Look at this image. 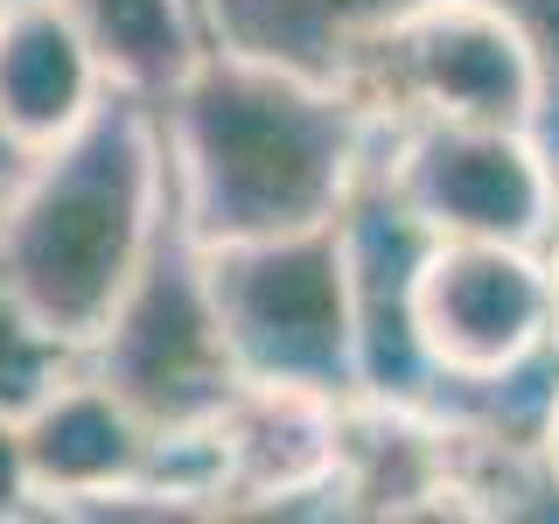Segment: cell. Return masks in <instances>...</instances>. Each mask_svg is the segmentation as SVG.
Returning a JSON list of instances; mask_svg holds the SVG:
<instances>
[{"mask_svg":"<svg viewBox=\"0 0 559 524\" xmlns=\"http://www.w3.org/2000/svg\"><path fill=\"white\" fill-rule=\"evenodd\" d=\"M538 454H546L552 483H559V392H552V413H546V433H538Z\"/></svg>","mask_w":559,"mask_h":524,"instance_id":"obj_16","label":"cell"},{"mask_svg":"<svg viewBox=\"0 0 559 524\" xmlns=\"http://www.w3.org/2000/svg\"><path fill=\"white\" fill-rule=\"evenodd\" d=\"M546 279H552V343H559V238L546 245Z\"/></svg>","mask_w":559,"mask_h":524,"instance_id":"obj_17","label":"cell"},{"mask_svg":"<svg viewBox=\"0 0 559 524\" xmlns=\"http://www.w3.org/2000/svg\"><path fill=\"white\" fill-rule=\"evenodd\" d=\"M489 8L518 28L524 57H532V84H538L532 140H538V154H546L552 175H559V0H489Z\"/></svg>","mask_w":559,"mask_h":524,"instance_id":"obj_14","label":"cell"},{"mask_svg":"<svg viewBox=\"0 0 559 524\" xmlns=\"http://www.w3.org/2000/svg\"><path fill=\"white\" fill-rule=\"evenodd\" d=\"M78 364H84V349L49 336V329L8 294V279H0V413L22 419L35 398H43L49 384H63Z\"/></svg>","mask_w":559,"mask_h":524,"instance_id":"obj_13","label":"cell"},{"mask_svg":"<svg viewBox=\"0 0 559 524\" xmlns=\"http://www.w3.org/2000/svg\"><path fill=\"white\" fill-rule=\"evenodd\" d=\"M84 371L105 378L154 433H203L238 398V357L224 343L217 301H210L203 245L168 196L140 273L112 301L105 329L84 343Z\"/></svg>","mask_w":559,"mask_h":524,"instance_id":"obj_4","label":"cell"},{"mask_svg":"<svg viewBox=\"0 0 559 524\" xmlns=\"http://www.w3.org/2000/svg\"><path fill=\"white\" fill-rule=\"evenodd\" d=\"M343 92L378 119H476V127H524L532 133V57L518 28L489 0H419L384 35L357 49Z\"/></svg>","mask_w":559,"mask_h":524,"instance_id":"obj_5","label":"cell"},{"mask_svg":"<svg viewBox=\"0 0 559 524\" xmlns=\"http://www.w3.org/2000/svg\"><path fill=\"white\" fill-rule=\"evenodd\" d=\"M168 217V140L154 98L105 92L0 189V279L49 336L92 343Z\"/></svg>","mask_w":559,"mask_h":524,"instance_id":"obj_2","label":"cell"},{"mask_svg":"<svg viewBox=\"0 0 559 524\" xmlns=\"http://www.w3.org/2000/svg\"><path fill=\"white\" fill-rule=\"evenodd\" d=\"M22 454H28V483L43 511L112 517V511H133V503L154 517L175 511L154 489L162 433L84 364L22 413Z\"/></svg>","mask_w":559,"mask_h":524,"instance_id":"obj_8","label":"cell"},{"mask_svg":"<svg viewBox=\"0 0 559 524\" xmlns=\"http://www.w3.org/2000/svg\"><path fill=\"white\" fill-rule=\"evenodd\" d=\"M22 162H28V154H22V147H14V140H8V133H0V189H8V182H14V168H22Z\"/></svg>","mask_w":559,"mask_h":524,"instance_id":"obj_18","label":"cell"},{"mask_svg":"<svg viewBox=\"0 0 559 524\" xmlns=\"http://www.w3.org/2000/svg\"><path fill=\"white\" fill-rule=\"evenodd\" d=\"M413 343L448 384L532 364L538 349H552L546 252L503 238H433L413 273Z\"/></svg>","mask_w":559,"mask_h":524,"instance_id":"obj_7","label":"cell"},{"mask_svg":"<svg viewBox=\"0 0 559 524\" xmlns=\"http://www.w3.org/2000/svg\"><path fill=\"white\" fill-rule=\"evenodd\" d=\"M384 175L433 238L546 245L559 231V175L524 127L406 119L384 127Z\"/></svg>","mask_w":559,"mask_h":524,"instance_id":"obj_6","label":"cell"},{"mask_svg":"<svg viewBox=\"0 0 559 524\" xmlns=\"http://www.w3.org/2000/svg\"><path fill=\"white\" fill-rule=\"evenodd\" d=\"M112 92L57 0H0V133L22 154L70 133Z\"/></svg>","mask_w":559,"mask_h":524,"instance_id":"obj_10","label":"cell"},{"mask_svg":"<svg viewBox=\"0 0 559 524\" xmlns=\"http://www.w3.org/2000/svg\"><path fill=\"white\" fill-rule=\"evenodd\" d=\"M35 483H28V454H22V419L0 413V517H35Z\"/></svg>","mask_w":559,"mask_h":524,"instance_id":"obj_15","label":"cell"},{"mask_svg":"<svg viewBox=\"0 0 559 524\" xmlns=\"http://www.w3.org/2000/svg\"><path fill=\"white\" fill-rule=\"evenodd\" d=\"M413 8L419 0H197V22L203 43L217 49H238L252 63L314 84H343L357 49Z\"/></svg>","mask_w":559,"mask_h":524,"instance_id":"obj_11","label":"cell"},{"mask_svg":"<svg viewBox=\"0 0 559 524\" xmlns=\"http://www.w3.org/2000/svg\"><path fill=\"white\" fill-rule=\"evenodd\" d=\"M154 112L168 140V196L197 245L329 224L378 140V119L343 84L294 78L217 43H203Z\"/></svg>","mask_w":559,"mask_h":524,"instance_id":"obj_1","label":"cell"},{"mask_svg":"<svg viewBox=\"0 0 559 524\" xmlns=\"http://www.w3.org/2000/svg\"><path fill=\"white\" fill-rule=\"evenodd\" d=\"M203 273L245 384L357 398V322L336 217L280 238L203 245Z\"/></svg>","mask_w":559,"mask_h":524,"instance_id":"obj_3","label":"cell"},{"mask_svg":"<svg viewBox=\"0 0 559 524\" xmlns=\"http://www.w3.org/2000/svg\"><path fill=\"white\" fill-rule=\"evenodd\" d=\"M336 406L343 398L287 392V384H238L217 413L224 448V497L238 503H287L336 489Z\"/></svg>","mask_w":559,"mask_h":524,"instance_id":"obj_9","label":"cell"},{"mask_svg":"<svg viewBox=\"0 0 559 524\" xmlns=\"http://www.w3.org/2000/svg\"><path fill=\"white\" fill-rule=\"evenodd\" d=\"M57 8L92 43L105 84H119L133 98L162 105L182 84V70L203 57L197 0H57Z\"/></svg>","mask_w":559,"mask_h":524,"instance_id":"obj_12","label":"cell"}]
</instances>
